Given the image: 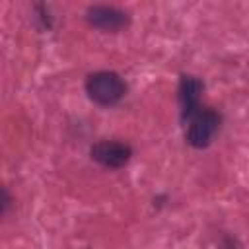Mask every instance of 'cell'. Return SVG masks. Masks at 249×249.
<instances>
[{"mask_svg":"<svg viewBox=\"0 0 249 249\" xmlns=\"http://www.w3.org/2000/svg\"><path fill=\"white\" fill-rule=\"evenodd\" d=\"M86 93L93 103L113 107L126 95V82L117 72L97 70L86 78Z\"/></svg>","mask_w":249,"mask_h":249,"instance_id":"1","label":"cell"},{"mask_svg":"<svg viewBox=\"0 0 249 249\" xmlns=\"http://www.w3.org/2000/svg\"><path fill=\"white\" fill-rule=\"evenodd\" d=\"M89 158L107 169H119L130 161L132 148H130V144H126L123 140L103 138V140H97L95 144H91Z\"/></svg>","mask_w":249,"mask_h":249,"instance_id":"3","label":"cell"},{"mask_svg":"<svg viewBox=\"0 0 249 249\" xmlns=\"http://www.w3.org/2000/svg\"><path fill=\"white\" fill-rule=\"evenodd\" d=\"M10 206H12V196H10L8 189H6V187H2V216H6V214H8Z\"/></svg>","mask_w":249,"mask_h":249,"instance_id":"6","label":"cell"},{"mask_svg":"<svg viewBox=\"0 0 249 249\" xmlns=\"http://www.w3.org/2000/svg\"><path fill=\"white\" fill-rule=\"evenodd\" d=\"M204 84L191 74H181L179 78V88H177V99H179V111H181V121L187 123L202 105H200V95H202Z\"/></svg>","mask_w":249,"mask_h":249,"instance_id":"5","label":"cell"},{"mask_svg":"<svg viewBox=\"0 0 249 249\" xmlns=\"http://www.w3.org/2000/svg\"><path fill=\"white\" fill-rule=\"evenodd\" d=\"M86 19L93 29L103 33H119L130 23V16L115 6L107 4H93L86 10Z\"/></svg>","mask_w":249,"mask_h":249,"instance_id":"4","label":"cell"},{"mask_svg":"<svg viewBox=\"0 0 249 249\" xmlns=\"http://www.w3.org/2000/svg\"><path fill=\"white\" fill-rule=\"evenodd\" d=\"M222 115L212 107H200L185 123V140L189 146L202 150L212 144L216 132L220 130Z\"/></svg>","mask_w":249,"mask_h":249,"instance_id":"2","label":"cell"}]
</instances>
